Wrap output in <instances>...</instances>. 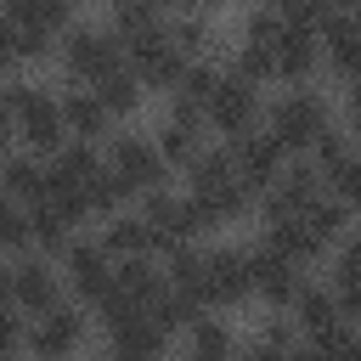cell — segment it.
Listing matches in <instances>:
<instances>
[{"mask_svg":"<svg viewBox=\"0 0 361 361\" xmlns=\"http://www.w3.org/2000/svg\"><path fill=\"white\" fill-rule=\"evenodd\" d=\"M56 62H62V85H102L107 73L124 68V39L113 34L107 17H73L56 34Z\"/></svg>","mask_w":361,"mask_h":361,"instance_id":"cell-1","label":"cell"},{"mask_svg":"<svg viewBox=\"0 0 361 361\" xmlns=\"http://www.w3.org/2000/svg\"><path fill=\"white\" fill-rule=\"evenodd\" d=\"M0 96H6V107H11V130H17V147H23V152L56 158V152L68 147L56 90H45L39 79H0Z\"/></svg>","mask_w":361,"mask_h":361,"instance_id":"cell-2","label":"cell"},{"mask_svg":"<svg viewBox=\"0 0 361 361\" xmlns=\"http://www.w3.org/2000/svg\"><path fill=\"white\" fill-rule=\"evenodd\" d=\"M327 124H338V118H333V102L316 85H299V90H282L276 102H265V135L288 158H305Z\"/></svg>","mask_w":361,"mask_h":361,"instance_id":"cell-3","label":"cell"},{"mask_svg":"<svg viewBox=\"0 0 361 361\" xmlns=\"http://www.w3.org/2000/svg\"><path fill=\"white\" fill-rule=\"evenodd\" d=\"M102 164H107V175L124 186L130 203L147 197V192H164V186H169V164L158 158V147H152L147 130H113L107 147H102Z\"/></svg>","mask_w":361,"mask_h":361,"instance_id":"cell-4","label":"cell"},{"mask_svg":"<svg viewBox=\"0 0 361 361\" xmlns=\"http://www.w3.org/2000/svg\"><path fill=\"white\" fill-rule=\"evenodd\" d=\"M259 124H265V96H259V85H248V79H237V73L226 68L220 85H214V96L203 102V130H209L214 141L237 147V141L254 135Z\"/></svg>","mask_w":361,"mask_h":361,"instance_id":"cell-5","label":"cell"},{"mask_svg":"<svg viewBox=\"0 0 361 361\" xmlns=\"http://www.w3.org/2000/svg\"><path fill=\"white\" fill-rule=\"evenodd\" d=\"M130 209L152 226V237H158V248H164V254H169V248H192V243H203V237H209V226H203L197 203H192L180 186L147 192V197H135ZM164 254H158V259H164Z\"/></svg>","mask_w":361,"mask_h":361,"instance_id":"cell-6","label":"cell"},{"mask_svg":"<svg viewBox=\"0 0 361 361\" xmlns=\"http://www.w3.org/2000/svg\"><path fill=\"white\" fill-rule=\"evenodd\" d=\"M203 305H209L214 316L254 305V271H248V248H243V243H214V248H203Z\"/></svg>","mask_w":361,"mask_h":361,"instance_id":"cell-7","label":"cell"},{"mask_svg":"<svg viewBox=\"0 0 361 361\" xmlns=\"http://www.w3.org/2000/svg\"><path fill=\"white\" fill-rule=\"evenodd\" d=\"M327 192V180H322V169L310 164V158H288L282 164V175L254 197V214H259V226H276V220H299L316 197Z\"/></svg>","mask_w":361,"mask_h":361,"instance_id":"cell-8","label":"cell"},{"mask_svg":"<svg viewBox=\"0 0 361 361\" xmlns=\"http://www.w3.org/2000/svg\"><path fill=\"white\" fill-rule=\"evenodd\" d=\"M56 271H62V288H68V299H73L79 310H96V305L113 293V259H107V248H102L96 237H85V231L62 248Z\"/></svg>","mask_w":361,"mask_h":361,"instance_id":"cell-9","label":"cell"},{"mask_svg":"<svg viewBox=\"0 0 361 361\" xmlns=\"http://www.w3.org/2000/svg\"><path fill=\"white\" fill-rule=\"evenodd\" d=\"M85 338H90V310H79L73 299H62L56 310H45V316L28 322L23 350H28L34 361H73V355L85 350Z\"/></svg>","mask_w":361,"mask_h":361,"instance_id":"cell-10","label":"cell"},{"mask_svg":"<svg viewBox=\"0 0 361 361\" xmlns=\"http://www.w3.org/2000/svg\"><path fill=\"white\" fill-rule=\"evenodd\" d=\"M68 299V288H62V271H56V259H45V254H17L11 259V310L17 316H45V310H56Z\"/></svg>","mask_w":361,"mask_h":361,"instance_id":"cell-11","label":"cell"},{"mask_svg":"<svg viewBox=\"0 0 361 361\" xmlns=\"http://www.w3.org/2000/svg\"><path fill=\"white\" fill-rule=\"evenodd\" d=\"M124 68L141 79V90H169V96H175V85H180V73H186V56L175 51L169 28H152V34H141V39L124 45Z\"/></svg>","mask_w":361,"mask_h":361,"instance_id":"cell-12","label":"cell"},{"mask_svg":"<svg viewBox=\"0 0 361 361\" xmlns=\"http://www.w3.org/2000/svg\"><path fill=\"white\" fill-rule=\"evenodd\" d=\"M316 39H322V68H333L344 85H355L361 79V17H355V6H333Z\"/></svg>","mask_w":361,"mask_h":361,"instance_id":"cell-13","label":"cell"},{"mask_svg":"<svg viewBox=\"0 0 361 361\" xmlns=\"http://www.w3.org/2000/svg\"><path fill=\"white\" fill-rule=\"evenodd\" d=\"M248 271H254V299H259L265 310H282V316H288V305L299 299V288L310 282L299 265H288L282 254H271V248H259V243L248 248Z\"/></svg>","mask_w":361,"mask_h":361,"instance_id":"cell-14","label":"cell"},{"mask_svg":"<svg viewBox=\"0 0 361 361\" xmlns=\"http://www.w3.org/2000/svg\"><path fill=\"white\" fill-rule=\"evenodd\" d=\"M56 107H62V130H68V141L107 147V135L118 130V124L102 113V102H96L90 85H62V90H56Z\"/></svg>","mask_w":361,"mask_h":361,"instance_id":"cell-15","label":"cell"},{"mask_svg":"<svg viewBox=\"0 0 361 361\" xmlns=\"http://www.w3.org/2000/svg\"><path fill=\"white\" fill-rule=\"evenodd\" d=\"M282 164H288V152H282V147H276V141L265 135V124H259L254 135H243V141L231 147V169H237V180H243V186H248L254 197H259V192H265V186H271L276 175H282Z\"/></svg>","mask_w":361,"mask_h":361,"instance_id":"cell-16","label":"cell"},{"mask_svg":"<svg viewBox=\"0 0 361 361\" xmlns=\"http://www.w3.org/2000/svg\"><path fill=\"white\" fill-rule=\"evenodd\" d=\"M96 243L107 248V259H113V265H118V259H158V254H164V248H158V237H152V226H147L135 209H118L113 220H102Z\"/></svg>","mask_w":361,"mask_h":361,"instance_id":"cell-17","label":"cell"},{"mask_svg":"<svg viewBox=\"0 0 361 361\" xmlns=\"http://www.w3.org/2000/svg\"><path fill=\"white\" fill-rule=\"evenodd\" d=\"M259 248H271V254H282L288 265H299V271H310V265H327L333 259V248L305 226V220H276V226H259Z\"/></svg>","mask_w":361,"mask_h":361,"instance_id":"cell-18","label":"cell"},{"mask_svg":"<svg viewBox=\"0 0 361 361\" xmlns=\"http://www.w3.org/2000/svg\"><path fill=\"white\" fill-rule=\"evenodd\" d=\"M288 322L299 327V338H327V333L344 327V310H338V299H333L327 282H305L299 299L288 305Z\"/></svg>","mask_w":361,"mask_h":361,"instance_id":"cell-19","label":"cell"},{"mask_svg":"<svg viewBox=\"0 0 361 361\" xmlns=\"http://www.w3.org/2000/svg\"><path fill=\"white\" fill-rule=\"evenodd\" d=\"M0 192H6V197H17L23 209L45 203V197H51V169H45V158H34V152L11 147V152L0 158Z\"/></svg>","mask_w":361,"mask_h":361,"instance_id":"cell-20","label":"cell"},{"mask_svg":"<svg viewBox=\"0 0 361 361\" xmlns=\"http://www.w3.org/2000/svg\"><path fill=\"white\" fill-rule=\"evenodd\" d=\"M164 28H169V39H175V51L186 62L192 56H220V17L214 11H197V6L164 11Z\"/></svg>","mask_w":361,"mask_h":361,"instance_id":"cell-21","label":"cell"},{"mask_svg":"<svg viewBox=\"0 0 361 361\" xmlns=\"http://www.w3.org/2000/svg\"><path fill=\"white\" fill-rule=\"evenodd\" d=\"M147 135H152L158 158L169 164V175H175V169L186 175V169H192V158L209 147V130H203L197 118H169V113H164V118H158V130H147Z\"/></svg>","mask_w":361,"mask_h":361,"instance_id":"cell-22","label":"cell"},{"mask_svg":"<svg viewBox=\"0 0 361 361\" xmlns=\"http://www.w3.org/2000/svg\"><path fill=\"white\" fill-rule=\"evenodd\" d=\"M164 293H169V282H164L158 259H118L113 265V299H124L135 310H158Z\"/></svg>","mask_w":361,"mask_h":361,"instance_id":"cell-23","label":"cell"},{"mask_svg":"<svg viewBox=\"0 0 361 361\" xmlns=\"http://www.w3.org/2000/svg\"><path fill=\"white\" fill-rule=\"evenodd\" d=\"M316 68H322V39L299 34V28H282V39H276V85H288V90L316 85Z\"/></svg>","mask_w":361,"mask_h":361,"instance_id":"cell-24","label":"cell"},{"mask_svg":"<svg viewBox=\"0 0 361 361\" xmlns=\"http://www.w3.org/2000/svg\"><path fill=\"white\" fill-rule=\"evenodd\" d=\"M327 288H333L344 322H361V248H355L350 237H344V243L333 248V259H327Z\"/></svg>","mask_w":361,"mask_h":361,"instance_id":"cell-25","label":"cell"},{"mask_svg":"<svg viewBox=\"0 0 361 361\" xmlns=\"http://www.w3.org/2000/svg\"><path fill=\"white\" fill-rule=\"evenodd\" d=\"M231 350H237V333H231V322L214 316V310H203V316L180 333V355H192V361H226Z\"/></svg>","mask_w":361,"mask_h":361,"instance_id":"cell-26","label":"cell"},{"mask_svg":"<svg viewBox=\"0 0 361 361\" xmlns=\"http://www.w3.org/2000/svg\"><path fill=\"white\" fill-rule=\"evenodd\" d=\"M45 169H51V192H56V186H90L107 164H102V147H90V141H68L56 158H45Z\"/></svg>","mask_w":361,"mask_h":361,"instance_id":"cell-27","label":"cell"},{"mask_svg":"<svg viewBox=\"0 0 361 361\" xmlns=\"http://www.w3.org/2000/svg\"><path fill=\"white\" fill-rule=\"evenodd\" d=\"M96 90V102H102V113L113 118V124H124V118H135L141 113V102H147V90H141V79L130 73V68H118V73H107L102 85H90Z\"/></svg>","mask_w":361,"mask_h":361,"instance_id":"cell-28","label":"cell"},{"mask_svg":"<svg viewBox=\"0 0 361 361\" xmlns=\"http://www.w3.org/2000/svg\"><path fill=\"white\" fill-rule=\"evenodd\" d=\"M0 11H6V17L17 23V28L51 34V39H56V34H62V28H68V23L79 17V11H68L62 0H11V6H0Z\"/></svg>","mask_w":361,"mask_h":361,"instance_id":"cell-29","label":"cell"},{"mask_svg":"<svg viewBox=\"0 0 361 361\" xmlns=\"http://www.w3.org/2000/svg\"><path fill=\"white\" fill-rule=\"evenodd\" d=\"M226 68H231L237 79H248V85H271V79H276V45H265V39H237Z\"/></svg>","mask_w":361,"mask_h":361,"instance_id":"cell-30","label":"cell"},{"mask_svg":"<svg viewBox=\"0 0 361 361\" xmlns=\"http://www.w3.org/2000/svg\"><path fill=\"white\" fill-rule=\"evenodd\" d=\"M299 220H305V226H310V231H316V237H322L327 248H338V243L350 237V220H355V214H350V209H344V203H338L333 192H322V197H316V203H310V209H305Z\"/></svg>","mask_w":361,"mask_h":361,"instance_id":"cell-31","label":"cell"},{"mask_svg":"<svg viewBox=\"0 0 361 361\" xmlns=\"http://www.w3.org/2000/svg\"><path fill=\"white\" fill-rule=\"evenodd\" d=\"M305 158H310V164L322 169V180H333V175H338V169H344V164L355 158V135H350L344 124H327V130L316 135V147H310Z\"/></svg>","mask_w":361,"mask_h":361,"instance_id":"cell-32","label":"cell"},{"mask_svg":"<svg viewBox=\"0 0 361 361\" xmlns=\"http://www.w3.org/2000/svg\"><path fill=\"white\" fill-rule=\"evenodd\" d=\"M220 73H226V62H220V56H192V62H186V73H180V85H175V96H180V102H192V107H203V102L214 96Z\"/></svg>","mask_w":361,"mask_h":361,"instance_id":"cell-33","label":"cell"},{"mask_svg":"<svg viewBox=\"0 0 361 361\" xmlns=\"http://www.w3.org/2000/svg\"><path fill=\"white\" fill-rule=\"evenodd\" d=\"M107 23H113V34H118V39L130 45V39L152 34V28H164V11H158V6H147V0H118Z\"/></svg>","mask_w":361,"mask_h":361,"instance_id":"cell-34","label":"cell"},{"mask_svg":"<svg viewBox=\"0 0 361 361\" xmlns=\"http://www.w3.org/2000/svg\"><path fill=\"white\" fill-rule=\"evenodd\" d=\"M17 254H28V209L0 192V259H17Z\"/></svg>","mask_w":361,"mask_h":361,"instance_id":"cell-35","label":"cell"},{"mask_svg":"<svg viewBox=\"0 0 361 361\" xmlns=\"http://www.w3.org/2000/svg\"><path fill=\"white\" fill-rule=\"evenodd\" d=\"M85 197H90V214H96V220H113L118 209H130V197H124V186H118V180H113L107 169H102V175H96L90 186H85Z\"/></svg>","mask_w":361,"mask_h":361,"instance_id":"cell-36","label":"cell"},{"mask_svg":"<svg viewBox=\"0 0 361 361\" xmlns=\"http://www.w3.org/2000/svg\"><path fill=\"white\" fill-rule=\"evenodd\" d=\"M237 39H265V45H276V39H282V11H276V6H254V11H243Z\"/></svg>","mask_w":361,"mask_h":361,"instance_id":"cell-37","label":"cell"},{"mask_svg":"<svg viewBox=\"0 0 361 361\" xmlns=\"http://www.w3.org/2000/svg\"><path fill=\"white\" fill-rule=\"evenodd\" d=\"M327 192H333V197H338L350 214H361V147H355V158H350V164H344V169L327 180Z\"/></svg>","mask_w":361,"mask_h":361,"instance_id":"cell-38","label":"cell"},{"mask_svg":"<svg viewBox=\"0 0 361 361\" xmlns=\"http://www.w3.org/2000/svg\"><path fill=\"white\" fill-rule=\"evenodd\" d=\"M23 338H28V316H17V310L6 305V310H0V355H17Z\"/></svg>","mask_w":361,"mask_h":361,"instance_id":"cell-39","label":"cell"},{"mask_svg":"<svg viewBox=\"0 0 361 361\" xmlns=\"http://www.w3.org/2000/svg\"><path fill=\"white\" fill-rule=\"evenodd\" d=\"M333 361H361V322H344L333 333Z\"/></svg>","mask_w":361,"mask_h":361,"instance_id":"cell-40","label":"cell"},{"mask_svg":"<svg viewBox=\"0 0 361 361\" xmlns=\"http://www.w3.org/2000/svg\"><path fill=\"white\" fill-rule=\"evenodd\" d=\"M6 68H17V23L0 11V73Z\"/></svg>","mask_w":361,"mask_h":361,"instance_id":"cell-41","label":"cell"},{"mask_svg":"<svg viewBox=\"0 0 361 361\" xmlns=\"http://www.w3.org/2000/svg\"><path fill=\"white\" fill-rule=\"evenodd\" d=\"M344 118H350V135L361 141V79L344 85Z\"/></svg>","mask_w":361,"mask_h":361,"instance_id":"cell-42","label":"cell"},{"mask_svg":"<svg viewBox=\"0 0 361 361\" xmlns=\"http://www.w3.org/2000/svg\"><path fill=\"white\" fill-rule=\"evenodd\" d=\"M11 305V259H0V310Z\"/></svg>","mask_w":361,"mask_h":361,"instance_id":"cell-43","label":"cell"},{"mask_svg":"<svg viewBox=\"0 0 361 361\" xmlns=\"http://www.w3.org/2000/svg\"><path fill=\"white\" fill-rule=\"evenodd\" d=\"M350 243H355V248H361V214H355V220H350Z\"/></svg>","mask_w":361,"mask_h":361,"instance_id":"cell-44","label":"cell"},{"mask_svg":"<svg viewBox=\"0 0 361 361\" xmlns=\"http://www.w3.org/2000/svg\"><path fill=\"white\" fill-rule=\"evenodd\" d=\"M226 361H254V355H248V344H237V350H231Z\"/></svg>","mask_w":361,"mask_h":361,"instance_id":"cell-45","label":"cell"},{"mask_svg":"<svg viewBox=\"0 0 361 361\" xmlns=\"http://www.w3.org/2000/svg\"><path fill=\"white\" fill-rule=\"evenodd\" d=\"M0 361H17V355H0Z\"/></svg>","mask_w":361,"mask_h":361,"instance_id":"cell-46","label":"cell"},{"mask_svg":"<svg viewBox=\"0 0 361 361\" xmlns=\"http://www.w3.org/2000/svg\"><path fill=\"white\" fill-rule=\"evenodd\" d=\"M180 361H192V355H180Z\"/></svg>","mask_w":361,"mask_h":361,"instance_id":"cell-47","label":"cell"},{"mask_svg":"<svg viewBox=\"0 0 361 361\" xmlns=\"http://www.w3.org/2000/svg\"><path fill=\"white\" fill-rule=\"evenodd\" d=\"M355 17H361V6H355Z\"/></svg>","mask_w":361,"mask_h":361,"instance_id":"cell-48","label":"cell"}]
</instances>
